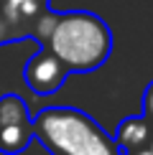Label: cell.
Wrapping results in <instances>:
<instances>
[{"mask_svg":"<svg viewBox=\"0 0 153 155\" xmlns=\"http://www.w3.org/2000/svg\"><path fill=\"white\" fill-rule=\"evenodd\" d=\"M54 21H56V13L51 8L23 10V13H3L0 10V46L25 41V38L36 41L38 46H46Z\"/></svg>","mask_w":153,"mask_h":155,"instance_id":"277c9868","label":"cell"},{"mask_svg":"<svg viewBox=\"0 0 153 155\" xmlns=\"http://www.w3.org/2000/svg\"><path fill=\"white\" fill-rule=\"evenodd\" d=\"M33 143V125H31L28 104L18 94L0 97V153L21 155Z\"/></svg>","mask_w":153,"mask_h":155,"instance_id":"3957f363","label":"cell"},{"mask_svg":"<svg viewBox=\"0 0 153 155\" xmlns=\"http://www.w3.org/2000/svg\"><path fill=\"white\" fill-rule=\"evenodd\" d=\"M123 155H153L148 147H140V150H133V153H123Z\"/></svg>","mask_w":153,"mask_h":155,"instance_id":"9c48e42d","label":"cell"},{"mask_svg":"<svg viewBox=\"0 0 153 155\" xmlns=\"http://www.w3.org/2000/svg\"><path fill=\"white\" fill-rule=\"evenodd\" d=\"M46 48L64 61L69 71L89 74L100 69L112 54V31L100 15L89 10L56 13L49 31Z\"/></svg>","mask_w":153,"mask_h":155,"instance_id":"6da1fadb","label":"cell"},{"mask_svg":"<svg viewBox=\"0 0 153 155\" xmlns=\"http://www.w3.org/2000/svg\"><path fill=\"white\" fill-rule=\"evenodd\" d=\"M31 125L49 155H120L112 135L76 107H46Z\"/></svg>","mask_w":153,"mask_h":155,"instance_id":"7a4b0ae2","label":"cell"},{"mask_svg":"<svg viewBox=\"0 0 153 155\" xmlns=\"http://www.w3.org/2000/svg\"><path fill=\"white\" fill-rule=\"evenodd\" d=\"M69 74L72 71L64 66V61L46 46L38 48V54L31 56L28 64H25V69H23V79L28 84V89L33 94H38V97L56 94L66 84Z\"/></svg>","mask_w":153,"mask_h":155,"instance_id":"5b68a950","label":"cell"},{"mask_svg":"<svg viewBox=\"0 0 153 155\" xmlns=\"http://www.w3.org/2000/svg\"><path fill=\"white\" fill-rule=\"evenodd\" d=\"M148 150L153 153V135H151V143H148Z\"/></svg>","mask_w":153,"mask_h":155,"instance_id":"30bf717a","label":"cell"},{"mask_svg":"<svg viewBox=\"0 0 153 155\" xmlns=\"http://www.w3.org/2000/svg\"><path fill=\"white\" fill-rule=\"evenodd\" d=\"M51 0H0L3 13H23V10H43Z\"/></svg>","mask_w":153,"mask_h":155,"instance_id":"52a82bcc","label":"cell"},{"mask_svg":"<svg viewBox=\"0 0 153 155\" xmlns=\"http://www.w3.org/2000/svg\"><path fill=\"white\" fill-rule=\"evenodd\" d=\"M151 135H153V122L148 117H125L115 127V145H117L120 155L123 153H133V150H140V147H148L151 143Z\"/></svg>","mask_w":153,"mask_h":155,"instance_id":"8992f818","label":"cell"},{"mask_svg":"<svg viewBox=\"0 0 153 155\" xmlns=\"http://www.w3.org/2000/svg\"><path fill=\"white\" fill-rule=\"evenodd\" d=\"M140 104H143V117H148L153 122V81L145 87L143 92V99H140Z\"/></svg>","mask_w":153,"mask_h":155,"instance_id":"ba28073f","label":"cell"}]
</instances>
